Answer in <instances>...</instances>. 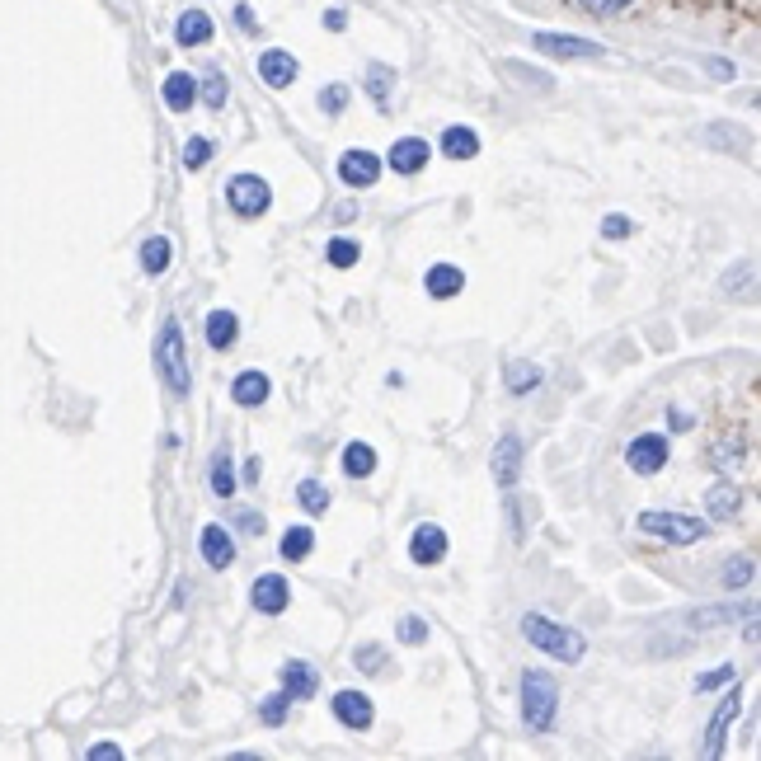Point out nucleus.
<instances>
[{
	"label": "nucleus",
	"mask_w": 761,
	"mask_h": 761,
	"mask_svg": "<svg viewBox=\"0 0 761 761\" xmlns=\"http://www.w3.org/2000/svg\"><path fill=\"white\" fill-rule=\"evenodd\" d=\"M668 433H639L630 437V447H625V466L635 470V475H658V470L668 466Z\"/></svg>",
	"instance_id": "nucleus-6"
},
{
	"label": "nucleus",
	"mask_w": 761,
	"mask_h": 761,
	"mask_svg": "<svg viewBox=\"0 0 761 761\" xmlns=\"http://www.w3.org/2000/svg\"><path fill=\"white\" fill-rule=\"evenodd\" d=\"M747 278H752V264L729 268V273H724V296H733V292H738V282H747Z\"/></svg>",
	"instance_id": "nucleus-44"
},
{
	"label": "nucleus",
	"mask_w": 761,
	"mask_h": 761,
	"mask_svg": "<svg viewBox=\"0 0 761 761\" xmlns=\"http://www.w3.org/2000/svg\"><path fill=\"white\" fill-rule=\"evenodd\" d=\"M212 156H217V141H212V137H188V146H184V165H188V170H202Z\"/></svg>",
	"instance_id": "nucleus-35"
},
{
	"label": "nucleus",
	"mask_w": 761,
	"mask_h": 761,
	"mask_svg": "<svg viewBox=\"0 0 761 761\" xmlns=\"http://www.w3.org/2000/svg\"><path fill=\"white\" fill-rule=\"evenodd\" d=\"M560 719V686L550 682V672L527 668L522 672V724L531 733H550Z\"/></svg>",
	"instance_id": "nucleus-2"
},
{
	"label": "nucleus",
	"mask_w": 761,
	"mask_h": 761,
	"mask_svg": "<svg viewBox=\"0 0 761 761\" xmlns=\"http://www.w3.org/2000/svg\"><path fill=\"white\" fill-rule=\"evenodd\" d=\"M282 691H287V700H311L320 691V672L301 658H287L282 663Z\"/></svg>",
	"instance_id": "nucleus-16"
},
{
	"label": "nucleus",
	"mask_w": 761,
	"mask_h": 761,
	"mask_svg": "<svg viewBox=\"0 0 761 761\" xmlns=\"http://www.w3.org/2000/svg\"><path fill=\"white\" fill-rule=\"evenodd\" d=\"M428 160H433V146H428V141H423V137H400L386 151V160H381V165H390L395 174H419Z\"/></svg>",
	"instance_id": "nucleus-14"
},
{
	"label": "nucleus",
	"mask_w": 761,
	"mask_h": 761,
	"mask_svg": "<svg viewBox=\"0 0 761 761\" xmlns=\"http://www.w3.org/2000/svg\"><path fill=\"white\" fill-rule=\"evenodd\" d=\"M268 390H273V381H268L264 372H240L231 381V400L240 404V409H259V404L268 400Z\"/></svg>",
	"instance_id": "nucleus-22"
},
{
	"label": "nucleus",
	"mask_w": 761,
	"mask_h": 761,
	"mask_svg": "<svg viewBox=\"0 0 761 761\" xmlns=\"http://www.w3.org/2000/svg\"><path fill=\"white\" fill-rule=\"evenodd\" d=\"M738 677V668H715V672H705V677H696V691H715V686L733 682Z\"/></svg>",
	"instance_id": "nucleus-42"
},
{
	"label": "nucleus",
	"mask_w": 761,
	"mask_h": 761,
	"mask_svg": "<svg viewBox=\"0 0 761 761\" xmlns=\"http://www.w3.org/2000/svg\"><path fill=\"white\" fill-rule=\"evenodd\" d=\"M583 10H592V15H621L625 5H635V0H578Z\"/></svg>",
	"instance_id": "nucleus-43"
},
{
	"label": "nucleus",
	"mask_w": 761,
	"mask_h": 761,
	"mask_svg": "<svg viewBox=\"0 0 761 761\" xmlns=\"http://www.w3.org/2000/svg\"><path fill=\"white\" fill-rule=\"evenodd\" d=\"M353 217H358V202H339V207H334V221H339V226H348Z\"/></svg>",
	"instance_id": "nucleus-49"
},
{
	"label": "nucleus",
	"mask_w": 761,
	"mask_h": 761,
	"mask_svg": "<svg viewBox=\"0 0 761 761\" xmlns=\"http://www.w3.org/2000/svg\"><path fill=\"white\" fill-rule=\"evenodd\" d=\"M156 367H160V381L174 390V400H188L193 390V372H188V353H184V329L179 320H165L156 334Z\"/></svg>",
	"instance_id": "nucleus-3"
},
{
	"label": "nucleus",
	"mask_w": 761,
	"mask_h": 761,
	"mask_svg": "<svg viewBox=\"0 0 761 761\" xmlns=\"http://www.w3.org/2000/svg\"><path fill=\"white\" fill-rule=\"evenodd\" d=\"M705 513H715V522H733V517L743 513V494H738V484L719 480L715 489L705 494Z\"/></svg>",
	"instance_id": "nucleus-23"
},
{
	"label": "nucleus",
	"mask_w": 761,
	"mask_h": 761,
	"mask_svg": "<svg viewBox=\"0 0 761 761\" xmlns=\"http://www.w3.org/2000/svg\"><path fill=\"white\" fill-rule=\"evenodd\" d=\"M437 146H442V156L447 160H475L480 156V132L466 127V123H456V127H447V132L437 137Z\"/></svg>",
	"instance_id": "nucleus-21"
},
{
	"label": "nucleus",
	"mask_w": 761,
	"mask_h": 761,
	"mask_svg": "<svg viewBox=\"0 0 761 761\" xmlns=\"http://www.w3.org/2000/svg\"><path fill=\"white\" fill-rule=\"evenodd\" d=\"M423 287H428V296H437V301H451V296H461V287H466V273L451 264H433L428 278H423Z\"/></svg>",
	"instance_id": "nucleus-24"
},
{
	"label": "nucleus",
	"mask_w": 761,
	"mask_h": 761,
	"mask_svg": "<svg viewBox=\"0 0 761 761\" xmlns=\"http://www.w3.org/2000/svg\"><path fill=\"white\" fill-rule=\"evenodd\" d=\"M705 71H710L715 80H733V66L724 62V57H710V62H705Z\"/></svg>",
	"instance_id": "nucleus-46"
},
{
	"label": "nucleus",
	"mask_w": 761,
	"mask_h": 761,
	"mask_svg": "<svg viewBox=\"0 0 761 761\" xmlns=\"http://www.w3.org/2000/svg\"><path fill=\"white\" fill-rule=\"evenodd\" d=\"M170 264H174V245L165 240V235H151V240L141 245V268H146L151 278H160Z\"/></svg>",
	"instance_id": "nucleus-27"
},
{
	"label": "nucleus",
	"mask_w": 761,
	"mask_h": 761,
	"mask_svg": "<svg viewBox=\"0 0 761 761\" xmlns=\"http://www.w3.org/2000/svg\"><path fill=\"white\" fill-rule=\"evenodd\" d=\"M325 259L334 268H353L362 259V245H358V240H348V235H334V240L325 245Z\"/></svg>",
	"instance_id": "nucleus-33"
},
{
	"label": "nucleus",
	"mask_w": 761,
	"mask_h": 761,
	"mask_svg": "<svg viewBox=\"0 0 761 761\" xmlns=\"http://www.w3.org/2000/svg\"><path fill=\"white\" fill-rule=\"evenodd\" d=\"M160 99H165V109L170 113H188L198 104V80L188 76V71H170L165 85H160Z\"/></svg>",
	"instance_id": "nucleus-18"
},
{
	"label": "nucleus",
	"mask_w": 761,
	"mask_h": 761,
	"mask_svg": "<svg viewBox=\"0 0 761 761\" xmlns=\"http://www.w3.org/2000/svg\"><path fill=\"white\" fill-rule=\"evenodd\" d=\"M738 710H743V686H733L729 696L719 700V710L715 719H710V729H705V743H700V757H724V738H729L733 729V719H738Z\"/></svg>",
	"instance_id": "nucleus-8"
},
{
	"label": "nucleus",
	"mask_w": 761,
	"mask_h": 761,
	"mask_svg": "<svg viewBox=\"0 0 761 761\" xmlns=\"http://www.w3.org/2000/svg\"><path fill=\"white\" fill-rule=\"evenodd\" d=\"M329 705H334V719H339L343 729L367 733L376 724V705H372V696H367V691H339Z\"/></svg>",
	"instance_id": "nucleus-10"
},
{
	"label": "nucleus",
	"mask_w": 761,
	"mask_h": 761,
	"mask_svg": "<svg viewBox=\"0 0 761 761\" xmlns=\"http://www.w3.org/2000/svg\"><path fill=\"white\" fill-rule=\"evenodd\" d=\"M339 179L348 188H372L376 179H381V156H376V151H343Z\"/></svg>",
	"instance_id": "nucleus-13"
},
{
	"label": "nucleus",
	"mask_w": 761,
	"mask_h": 761,
	"mask_svg": "<svg viewBox=\"0 0 761 761\" xmlns=\"http://www.w3.org/2000/svg\"><path fill=\"white\" fill-rule=\"evenodd\" d=\"M390 85H395V71L386 62L367 66V94L376 99V109H390Z\"/></svg>",
	"instance_id": "nucleus-29"
},
{
	"label": "nucleus",
	"mask_w": 761,
	"mask_h": 761,
	"mask_svg": "<svg viewBox=\"0 0 761 761\" xmlns=\"http://www.w3.org/2000/svg\"><path fill=\"white\" fill-rule=\"evenodd\" d=\"M202 339H207V348L226 353V348L240 339V320H235V311H207V320H202Z\"/></svg>",
	"instance_id": "nucleus-20"
},
{
	"label": "nucleus",
	"mask_w": 761,
	"mask_h": 761,
	"mask_svg": "<svg viewBox=\"0 0 761 761\" xmlns=\"http://www.w3.org/2000/svg\"><path fill=\"white\" fill-rule=\"evenodd\" d=\"M249 606H254L259 616H282V611L292 606V583L282 574H259L254 588H249Z\"/></svg>",
	"instance_id": "nucleus-9"
},
{
	"label": "nucleus",
	"mask_w": 761,
	"mask_h": 761,
	"mask_svg": "<svg viewBox=\"0 0 761 761\" xmlns=\"http://www.w3.org/2000/svg\"><path fill=\"white\" fill-rule=\"evenodd\" d=\"M198 550H202V564H207V569H231V564H235V541H231V531L217 527V522H207V527H202Z\"/></svg>",
	"instance_id": "nucleus-15"
},
{
	"label": "nucleus",
	"mask_w": 761,
	"mask_h": 761,
	"mask_svg": "<svg viewBox=\"0 0 761 761\" xmlns=\"http://www.w3.org/2000/svg\"><path fill=\"white\" fill-rule=\"evenodd\" d=\"M320 109H325L329 118H339V113L348 109V85H325V90H320Z\"/></svg>",
	"instance_id": "nucleus-39"
},
{
	"label": "nucleus",
	"mask_w": 761,
	"mask_h": 761,
	"mask_svg": "<svg viewBox=\"0 0 761 761\" xmlns=\"http://www.w3.org/2000/svg\"><path fill=\"white\" fill-rule=\"evenodd\" d=\"M296 503H301L311 517H325L329 513V489L320 480H301L296 484Z\"/></svg>",
	"instance_id": "nucleus-31"
},
{
	"label": "nucleus",
	"mask_w": 761,
	"mask_h": 761,
	"mask_svg": "<svg viewBox=\"0 0 761 761\" xmlns=\"http://www.w3.org/2000/svg\"><path fill=\"white\" fill-rule=\"evenodd\" d=\"M372 470H376V451L367 447V442H348V447H343V475H348V480H367Z\"/></svg>",
	"instance_id": "nucleus-26"
},
{
	"label": "nucleus",
	"mask_w": 761,
	"mask_h": 761,
	"mask_svg": "<svg viewBox=\"0 0 761 761\" xmlns=\"http://www.w3.org/2000/svg\"><path fill=\"white\" fill-rule=\"evenodd\" d=\"M259 76H264V85H273V90H287V85L301 76V66H296L292 52H282V47H268L264 57H259Z\"/></svg>",
	"instance_id": "nucleus-17"
},
{
	"label": "nucleus",
	"mask_w": 761,
	"mask_h": 761,
	"mask_svg": "<svg viewBox=\"0 0 761 761\" xmlns=\"http://www.w3.org/2000/svg\"><path fill=\"white\" fill-rule=\"evenodd\" d=\"M522 635H527L531 649H536V653H550L555 663H583V658H588V639L578 635L574 625L550 621V616H541V611L522 616Z\"/></svg>",
	"instance_id": "nucleus-1"
},
{
	"label": "nucleus",
	"mask_w": 761,
	"mask_h": 761,
	"mask_svg": "<svg viewBox=\"0 0 761 761\" xmlns=\"http://www.w3.org/2000/svg\"><path fill=\"white\" fill-rule=\"evenodd\" d=\"M630 231H635V221L621 217V212H611V217L602 221V235H606V240H625Z\"/></svg>",
	"instance_id": "nucleus-41"
},
{
	"label": "nucleus",
	"mask_w": 761,
	"mask_h": 761,
	"mask_svg": "<svg viewBox=\"0 0 761 761\" xmlns=\"http://www.w3.org/2000/svg\"><path fill=\"white\" fill-rule=\"evenodd\" d=\"M503 381H508L513 395H527V390L541 386V367H531V362H508V367H503Z\"/></svg>",
	"instance_id": "nucleus-30"
},
{
	"label": "nucleus",
	"mask_w": 761,
	"mask_h": 761,
	"mask_svg": "<svg viewBox=\"0 0 761 761\" xmlns=\"http://www.w3.org/2000/svg\"><path fill=\"white\" fill-rule=\"evenodd\" d=\"M235 24H240L245 33L259 29V19H254V10H249V5H235Z\"/></svg>",
	"instance_id": "nucleus-47"
},
{
	"label": "nucleus",
	"mask_w": 761,
	"mask_h": 761,
	"mask_svg": "<svg viewBox=\"0 0 761 761\" xmlns=\"http://www.w3.org/2000/svg\"><path fill=\"white\" fill-rule=\"evenodd\" d=\"M226 202H231L235 217H264L268 207H273V188H268V179H259V174H231Z\"/></svg>",
	"instance_id": "nucleus-5"
},
{
	"label": "nucleus",
	"mask_w": 761,
	"mask_h": 761,
	"mask_svg": "<svg viewBox=\"0 0 761 761\" xmlns=\"http://www.w3.org/2000/svg\"><path fill=\"white\" fill-rule=\"evenodd\" d=\"M287 691H278V696H264V705H259V719H264L268 729H278V724H287Z\"/></svg>",
	"instance_id": "nucleus-37"
},
{
	"label": "nucleus",
	"mask_w": 761,
	"mask_h": 761,
	"mask_svg": "<svg viewBox=\"0 0 761 761\" xmlns=\"http://www.w3.org/2000/svg\"><path fill=\"white\" fill-rule=\"evenodd\" d=\"M325 29L329 33H343V29H348V15H343V10H325Z\"/></svg>",
	"instance_id": "nucleus-48"
},
{
	"label": "nucleus",
	"mask_w": 761,
	"mask_h": 761,
	"mask_svg": "<svg viewBox=\"0 0 761 761\" xmlns=\"http://www.w3.org/2000/svg\"><path fill=\"white\" fill-rule=\"evenodd\" d=\"M311 550H315V531H311V527H287V531H282V550H278L282 560L301 564L306 555H311Z\"/></svg>",
	"instance_id": "nucleus-28"
},
{
	"label": "nucleus",
	"mask_w": 761,
	"mask_h": 761,
	"mask_svg": "<svg viewBox=\"0 0 761 761\" xmlns=\"http://www.w3.org/2000/svg\"><path fill=\"white\" fill-rule=\"evenodd\" d=\"M639 531H644V536H663V541H672V545H696L710 527H705L700 517H691V513H672V508H644V513H639Z\"/></svg>",
	"instance_id": "nucleus-4"
},
{
	"label": "nucleus",
	"mask_w": 761,
	"mask_h": 761,
	"mask_svg": "<svg viewBox=\"0 0 761 761\" xmlns=\"http://www.w3.org/2000/svg\"><path fill=\"white\" fill-rule=\"evenodd\" d=\"M174 43L179 47L212 43V15H207V10H184V15L174 19Z\"/></svg>",
	"instance_id": "nucleus-19"
},
{
	"label": "nucleus",
	"mask_w": 761,
	"mask_h": 761,
	"mask_svg": "<svg viewBox=\"0 0 761 761\" xmlns=\"http://www.w3.org/2000/svg\"><path fill=\"white\" fill-rule=\"evenodd\" d=\"M409 560L419 564V569H433V564L447 560V531L437 527V522H423L414 536H409Z\"/></svg>",
	"instance_id": "nucleus-12"
},
{
	"label": "nucleus",
	"mask_w": 761,
	"mask_h": 761,
	"mask_svg": "<svg viewBox=\"0 0 761 761\" xmlns=\"http://www.w3.org/2000/svg\"><path fill=\"white\" fill-rule=\"evenodd\" d=\"M207 489L217 498H231L235 494V466H231V451L217 447V456H212V466H207Z\"/></svg>",
	"instance_id": "nucleus-25"
},
{
	"label": "nucleus",
	"mask_w": 761,
	"mask_h": 761,
	"mask_svg": "<svg viewBox=\"0 0 761 761\" xmlns=\"http://www.w3.org/2000/svg\"><path fill=\"white\" fill-rule=\"evenodd\" d=\"M395 635H400V644H414V649H419V644H428V621H423V616H404V621L395 625Z\"/></svg>",
	"instance_id": "nucleus-38"
},
{
	"label": "nucleus",
	"mask_w": 761,
	"mask_h": 761,
	"mask_svg": "<svg viewBox=\"0 0 761 761\" xmlns=\"http://www.w3.org/2000/svg\"><path fill=\"white\" fill-rule=\"evenodd\" d=\"M226 94H231V80H226V71H207L198 85V99L207 104V109H221L226 104Z\"/></svg>",
	"instance_id": "nucleus-32"
},
{
	"label": "nucleus",
	"mask_w": 761,
	"mask_h": 761,
	"mask_svg": "<svg viewBox=\"0 0 761 761\" xmlns=\"http://www.w3.org/2000/svg\"><path fill=\"white\" fill-rule=\"evenodd\" d=\"M85 757H90V761H118V757H123V747H113V743H94L90 752H85Z\"/></svg>",
	"instance_id": "nucleus-45"
},
{
	"label": "nucleus",
	"mask_w": 761,
	"mask_h": 761,
	"mask_svg": "<svg viewBox=\"0 0 761 761\" xmlns=\"http://www.w3.org/2000/svg\"><path fill=\"white\" fill-rule=\"evenodd\" d=\"M353 668L358 672H381L386 668V644H358V649H353Z\"/></svg>",
	"instance_id": "nucleus-36"
},
{
	"label": "nucleus",
	"mask_w": 761,
	"mask_h": 761,
	"mask_svg": "<svg viewBox=\"0 0 761 761\" xmlns=\"http://www.w3.org/2000/svg\"><path fill=\"white\" fill-rule=\"evenodd\" d=\"M489 475H494L498 489H513L517 475H522V437L503 433L494 442V456H489Z\"/></svg>",
	"instance_id": "nucleus-11"
},
{
	"label": "nucleus",
	"mask_w": 761,
	"mask_h": 761,
	"mask_svg": "<svg viewBox=\"0 0 761 761\" xmlns=\"http://www.w3.org/2000/svg\"><path fill=\"white\" fill-rule=\"evenodd\" d=\"M231 522L240 531H249V536H264V513H254V508H249V513H245V508H235Z\"/></svg>",
	"instance_id": "nucleus-40"
},
{
	"label": "nucleus",
	"mask_w": 761,
	"mask_h": 761,
	"mask_svg": "<svg viewBox=\"0 0 761 761\" xmlns=\"http://www.w3.org/2000/svg\"><path fill=\"white\" fill-rule=\"evenodd\" d=\"M531 47L545 52V57H555V62H583V57H602L606 52L602 43H592V38H574V33H536Z\"/></svg>",
	"instance_id": "nucleus-7"
},
{
	"label": "nucleus",
	"mask_w": 761,
	"mask_h": 761,
	"mask_svg": "<svg viewBox=\"0 0 761 761\" xmlns=\"http://www.w3.org/2000/svg\"><path fill=\"white\" fill-rule=\"evenodd\" d=\"M752 574H757V564L752 560H729L724 569H719V588H729V592L752 588Z\"/></svg>",
	"instance_id": "nucleus-34"
}]
</instances>
